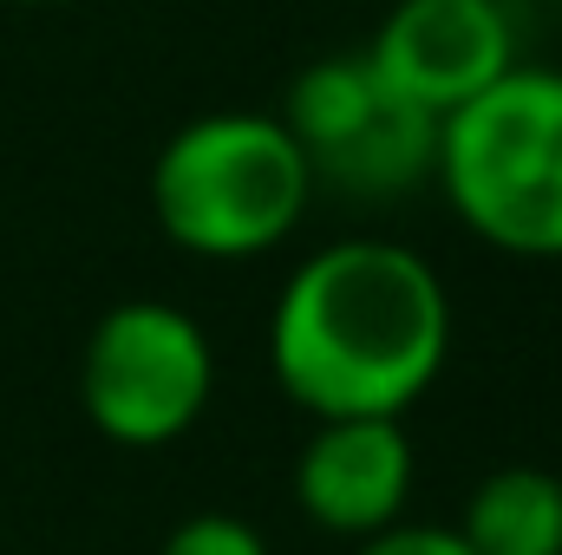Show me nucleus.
Wrapping results in <instances>:
<instances>
[{
	"mask_svg": "<svg viewBox=\"0 0 562 555\" xmlns=\"http://www.w3.org/2000/svg\"><path fill=\"white\" fill-rule=\"evenodd\" d=\"M451 353V294L419 249L347 236L281 281L269 314L276 386L314 418L413 412Z\"/></svg>",
	"mask_w": 562,
	"mask_h": 555,
	"instance_id": "1",
	"label": "nucleus"
},
{
	"mask_svg": "<svg viewBox=\"0 0 562 555\" xmlns=\"http://www.w3.org/2000/svg\"><path fill=\"white\" fill-rule=\"evenodd\" d=\"M431 177L451 216L517 256L562 262V72L557 66H510L497 86L464 99L438 118Z\"/></svg>",
	"mask_w": 562,
	"mask_h": 555,
	"instance_id": "2",
	"label": "nucleus"
},
{
	"mask_svg": "<svg viewBox=\"0 0 562 555\" xmlns=\"http://www.w3.org/2000/svg\"><path fill=\"white\" fill-rule=\"evenodd\" d=\"M307 150L276 112H203L150 163L157 229L203 262H249L281 249L314 203Z\"/></svg>",
	"mask_w": 562,
	"mask_h": 555,
	"instance_id": "3",
	"label": "nucleus"
},
{
	"mask_svg": "<svg viewBox=\"0 0 562 555\" xmlns=\"http://www.w3.org/2000/svg\"><path fill=\"white\" fill-rule=\"evenodd\" d=\"M216 393L210 333L170 301H119L79 353V406L99 438L125 451L177 444Z\"/></svg>",
	"mask_w": 562,
	"mask_h": 555,
	"instance_id": "4",
	"label": "nucleus"
},
{
	"mask_svg": "<svg viewBox=\"0 0 562 555\" xmlns=\"http://www.w3.org/2000/svg\"><path fill=\"white\" fill-rule=\"evenodd\" d=\"M367 66L413 112L451 118L464 99H477L517 66L510 7L504 0H400L373 33Z\"/></svg>",
	"mask_w": 562,
	"mask_h": 555,
	"instance_id": "5",
	"label": "nucleus"
},
{
	"mask_svg": "<svg viewBox=\"0 0 562 555\" xmlns=\"http://www.w3.org/2000/svg\"><path fill=\"white\" fill-rule=\"evenodd\" d=\"M413 438L400 418H321L294 457V503L327 536H380L406 517Z\"/></svg>",
	"mask_w": 562,
	"mask_h": 555,
	"instance_id": "6",
	"label": "nucleus"
},
{
	"mask_svg": "<svg viewBox=\"0 0 562 555\" xmlns=\"http://www.w3.org/2000/svg\"><path fill=\"white\" fill-rule=\"evenodd\" d=\"M386 99L393 92L380 86V72L367 66V53H327V59H314V66L294 72V86H288L276 118L288 125V138L307 150V170H321L334 150H347L386 112Z\"/></svg>",
	"mask_w": 562,
	"mask_h": 555,
	"instance_id": "7",
	"label": "nucleus"
},
{
	"mask_svg": "<svg viewBox=\"0 0 562 555\" xmlns=\"http://www.w3.org/2000/svg\"><path fill=\"white\" fill-rule=\"evenodd\" d=\"M458 536L471 555H562V477L537 464L491 471L471 490Z\"/></svg>",
	"mask_w": 562,
	"mask_h": 555,
	"instance_id": "8",
	"label": "nucleus"
},
{
	"mask_svg": "<svg viewBox=\"0 0 562 555\" xmlns=\"http://www.w3.org/2000/svg\"><path fill=\"white\" fill-rule=\"evenodd\" d=\"M431 157H438V118L413 112L406 99H386V112L347 150H334L314 170V183H334L347 196H400L431 177Z\"/></svg>",
	"mask_w": 562,
	"mask_h": 555,
	"instance_id": "9",
	"label": "nucleus"
},
{
	"mask_svg": "<svg viewBox=\"0 0 562 555\" xmlns=\"http://www.w3.org/2000/svg\"><path fill=\"white\" fill-rule=\"evenodd\" d=\"M157 555H276V550H269V536L256 523H243L229 510H203V517L177 523Z\"/></svg>",
	"mask_w": 562,
	"mask_h": 555,
	"instance_id": "10",
	"label": "nucleus"
},
{
	"mask_svg": "<svg viewBox=\"0 0 562 555\" xmlns=\"http://www.w3.org/2000/svg\"><path fill=\"white\" fill-rule=\"evenodd\" d=\"M353 555H471L458 530H438V523H386L380 536H360Z\"/></svg>",
	"mask_w": 562,
	"mask_h": 555,
	"instance_id": "11",
	"label": "nucleus"
},
{
	"mask_svg": "<svg viewBox=\"0 0 562 555\" xmlns=\"http://www.w3.org/2000/svg\"><path fill=\"white\" fill-rule=\"evenodd\" d=\"M20 7H66V0H20Z\"/></svg>",
	"mask_w": 562,
	"mask_h": 555,
	"instance_id": "12",
	"label": "nucleus"
},
{
	"mask_svg": "<svg viewBox=\"0 0 562 555\" xmlns=\"http://www.w3.org/2000/svg\"><path fill=\"white\" fill-rule=\"evenodd\" d=\"M550 7H562V0H550Z\"/></svg>",
	"mask_w": 562,
	"mask_h": 555,
	"instance_id": "13",
	"label": "nucleus"
}]
</instances>
